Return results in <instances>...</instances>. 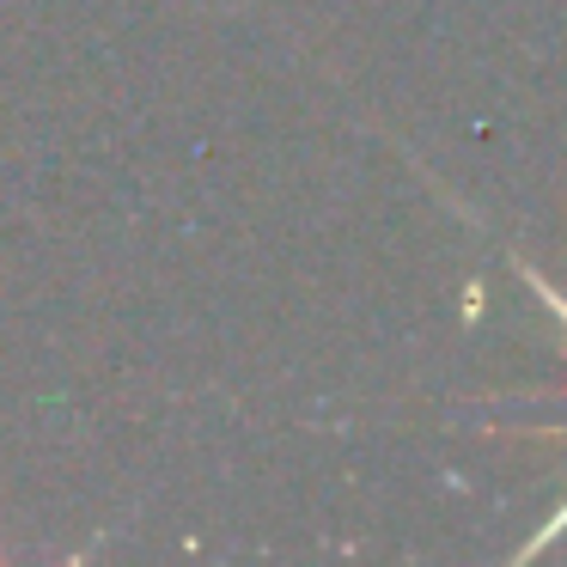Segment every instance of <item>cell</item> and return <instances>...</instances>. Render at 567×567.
<instances>
[{
  "instance_id": "obj_2",
  "label": "cell",
  "mask_w": 567,
  "mask_h": 567,
  "mask_svg": "<svg viewBox=\"0 0 567 567\" xmlns=\"http://www.w3.org/2000/svg\"><path fill=\"white\" fill-rule=\"evenodd\" d=\"M561 530H567V506H555V518H549V525H543L537 537L525 543V549H518V561H530V555H537V549H549V543L561 537Z\"/></svg>"
},
{
  "instance_id": "obj_1",
  "label": "cell",
  "mask_w": 567,
  "mask_h": 567,
  "mask_svg": "<svg viewBox=\"0 0 567 567\" xmlns=\"http://www.w3.org/2000/svg\"><path fill=\"white\" fill-rule=\"evenodd\" d=\"M518 269H525V281L537 287V299H543V306L555 311V318H561V330H567V299L555 293V281H549V275H543V269H530V262H518Z\"/></svg>"
}]
</instances>
